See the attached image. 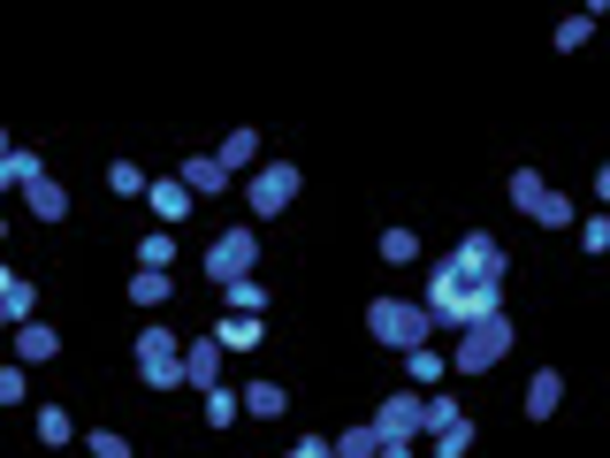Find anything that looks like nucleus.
Segmentation results:
<instances>
[{"mask_svg":"<svg viewBox=\"0 0 610 458\" xmlns=\"http://www.w3.org/2000/svg\"><path fill=\"white\" fill-rule=\"evenodd\" d=\"M504 283L496 276H473V268H458V260H443L436 276H428V328H473V321H488V313H504Z\"/></svg>","mask_w":610,"mask_h":458,"instance_id":"nucleus-1","label":"nucleus"},{"mask_svg":"<svg viewBox=\"0 0 610 458\" xmlns=\"http://www.w3.org/2000/svg\"><path fill=\"white\" fill-rule=\"evenodd\" d=\"M511 344H519V336H511V321H504V313H488V321H473V328H465V344L451 351V367H458V375H488Z\"/></svg>","mask_w":610,"mask_h":458,"instance_id":"nucleus-2","label":"nucleus"},{"mask_svg":"<svg viewBox=\"0 0 610 458\" xmlns=\"http://www.w3.org/2000/svg\"><path fill=\"white\" fill-rule=\"evenodd\" d=\"M366 328H374L389 351H420V344H428V313L405 305V299H374L366 305Z\"/></svg>","mask_w":610,"mask_h":458,"instance_id":"nucleus-3","label":"nucleus"},{"mask_svg":"<svg viewBox=\"0 0 610 458\" xmlns=\"http://www.w3.org/2000/svg\"><path fill=\"white\" fill-rule=\"evenodd\" d=\"M138 375H146V390H183V336L176 328L138 336Z\"/></svg>","mask_w":610,"mask_h":458,"instance_id":"nucleus-4","label":"nucleus"},{"mask_svg":"<svg viewBox=\"0 0 610 458\" xmlns=\"http://www.w3.org/2000/svg\"><path fill=\"white\" fill-rule=\"evenodd\" d=\"M511 206H519L527 222H542V230H565V222H573V199H565V191H550L534 168H519V176H511Z\"/></svg>","mask_w":610,"mask_h":458,"instance_id":"nucleus-5","label":"nucleus"},{"mask_svg":"<svg viewBox=\"0 0 610 458\" xmlns=\"http://www.w3.org/2000/svg\"><path fill=\"white\" fill-rule=\"evenodd\" d=\"M252 260H260V237H252V230H222V237L206 245V276H214V283L252 276Z\"/></svg>","mask_w":610,"mask_h":458,"instance_id":"nucleus-6","label":"nucleus"},{"mask_svg":"<svg viewBox=\"0 0 610 458\" xmlns=\"http://www.w3.org/2000/svg\"><path fill=\"white\" fill-rule=\"evenodd\" d=\"M420 405H428V398H413V390H405V398H382V413H374L366 428H374L382 444H413V436H420Z\"/></svg>","mask_w":610,"mask_h":458,"instance_id":"nucleus-7","label":"nucleus"},{"mask_svg":"<svg viewBox=\"0 0 610 458\" xmlns=\"http://www.w3.org/2000/svg\"><path fill=\"white\" fill-rule=\"evenodd\" d=\"M291 199H298V168L291 160H275V168L252 176V214H283Z\"/></svg>","mask_w":610,"mask_h":458,"instance_id":"nucleus-8","label":"nucleus"},{"mask_svg":"<svg viewBox=\"0 0 610 458\" xmlns=\"http://www.w3.org/2000/svg\"><path fill=\"white\" fill-rule=\"evenodd\" d=\"M183 382L191 390H222V344L214 336H191L183 344Z\"/></svg>","mask_w":610,"mask_h":458,"instance_id":"nucleus-9","label":"nucleus"},{"mask_svg":"<svg viewBox=\"0 0 610 458\" xmlns=\"http://www.w3.org/2000/svg\"><path fill=\"white\" fill-rule=\"evenodd\" d=\"M176 183H183L191 199H206V191H222V183H229V168H222L214 153H183V176H176Z\"/></svg>","mask_w":610,"mask_h":458,"instance_id":"nucleus-10","label":"nucleus"},{"mask_svg":"<svg viewBox=\"0 0 610 458\" xmlns=\"http://www.w3.org/2000/svg\"><path fill=\"white\" fill-rule=\"evenodd\" d=\"M451 260H458V268H473V276H496V283H504V245H496V237H481V230L458 245Z\"/></svg>","mask_w":610,"mask_h":458,"instance_id":"nucleus-11","label":"nucleus"},{"mask_svg":"<svg viewBox=\"0 0 610 458\" xmlns=\"http://www.w3.org/2000/svg\"><path fill=\"white\" fill-rule=\"evenodd\" d=\"M146 206L160 214V230H176V222L191 214V191H183L176 176H160V183H146Z\"/></svg>","mask_w":610,"mask_h":458,"instance_id":"nucleus-12","label":"nucleus"},{"mask_svg":"<svg viewBox=\"0 0 610 458\" xmlns=\"http://www.w3.org/2000/svg\"><path fill=\"white\" fill-rule=\"evenodd\" d=\"M54 351H61V336H54L46 321H23V328H15V367H38V359H54Z\"/></svg>","mask_w":610,"mask_h":458,"instance_id":"nucleus-13","label":"nucleus"},{"mask_svg":"<svg viewBox=\"0 0 610 458\" xmlns=\"http://www.w3.org/2000/svg\"><path fill=\"white\" fill-rule=\"evenodd\" d=\"M23 206H31L38 222H61V214H69V191H61L54 176H38V183H23Z\"/></svg>","mask_w":610,"mask_h":458,"instance_id":"nucleus-14","label":"nucleus"},{"mask_svg":"<svg viewBox=\"0 0 610 458\" xmlns=\"http://www.w3.org/2000/svg\"><path fill=\"white\" fill-rule=\"evenodd\" d=\"M214 344H222V351H252V344H260V313H229V321L214 328Z\"/></svg>","mask_w":610,"mask_h":458,"instance_id":"nucleus-15","label":"nucleus"},{"mask_svg":"<svg viewBox=\"0 0 610 458\" xmlns=\"http://www.w3.org/2000/svg\"><path fill=\"white\" fill-rule=\"evenodd\" d=\"M557 405H565V382H557V375H550V367H542V375H534V382H527V413H534V421H550V413H557Z\"/></svg>","mask_w":610,"mask_h":458,"instance_id":"nucleus-16","label":"nucleus"},{"mask_svg":"<svg viewBox=\"0 0 610 458\" xmlns=\"http://www.w3.org/2000/svg\"><path fill=\"white\" fill-rule=\"evenodd\" d=\"M31 305H38V283H31V276H15V283L0 291V321H15V328H23V321H31Z\"/></svg>","mask_w":610,"mask_h":458,"instance_id":"nucleus-17","label":"nucleus"},{"mask_svg":"<svg viewBox=\"0 0 610 458\" xmlns=\"http://www.w3.org/2000/svg\"><path fill=\"white\" fill-rule=\"evenodd\" d=\"M283 405H291V398H283L275 382H252V390H245V413H252V421H275Z\"/></svg>","mask_w":610,"mask_h":458,"instance_id":"nucleus-18","label":"nucleus"},{"mask_svg":"<svg viewBox=\"0 0 610 458\" xmlns=\"http://www.w3.org/2000/svg\"><path fill=\"white\" fill-rule=\"evenodd\" d=\"M168 291H176V283H168V268H146V276H131V305H160Z\"/></svg>","mask_w":610,"mask_h":458,"instance_id":"nucleus-19","label":"nucleus"},{"mask_svg":"<svg viewBox=\"0 0 610 458\" xmlns=\"http://www.w3.org/2000/svg\"><path fill=\"white\" fill-rule=\"evenodd\" d=\"M252 153H260V138H252V131H229V138H222V153H214V160H222V168H229V176H237V168H245V160H252Z\"/></svg>","mask_w":610,"mask_h":458,"instance_id":"nucleus-20","label":"nucleus"},{"mask_svg":"<svg viewBox=\"0 0 610 458\" xmlns=\"http://www.w3.org/2000/svg\"><path fill=\"white\" fill-rule=\"evenodd\" d=\"M382 260H389V268L420 260V237H413V230H382Z\"/></svg>","mask_w":610,"mask_h":458,"instance_id":"nucleus-21","label":"nucleus"},{"mask_svg":"<svg viewBox=\"0 0 610 458\" xmlns=\"http://www.w3.org/2000/svg\"><path fill=\"white\" fill-rule=\"evenodd\" d=\"M405 359H413V382H420V390H436V382H443V367H451V359H443V351H428V344H420V351H405Z\"/></svg>","mask_w":610,"mask_h":458,"instance_id":"nucleus-22","label":"nucleus"},{"mask_svg":"<svg viewBox=\"0 0 610 458\" xmlns=\"http://www.w3.org/2000/svg\"><path fill=\"white\" fill-rule=\"evenodd\" d=\"M451 421H465V413H458V398H436V390H428V405H420V428L436 436V428H451Z\"/></svg>","mask_w":610,"mask_h":458,"instance_id":"nucleus-23","label":"nucleus"},{"mask_svg":"<svg viewBox=\"0 0 610 458\" xmlns=\"http://www.w3.org/2000/svg\"><path fill=\"white\" fill-rule=\"evenodd\" d=\"M222 291H229V313H260V305H268V291H260L252 276H237V283H222Z\"/></svg>","mask_w":610,"mask_h":458,"instance_id":"nucleus-24","label":"nucleus"},{"mask_svg":"<svg viewBox=\"0 0 610 458\" xmlns=\"http://www.w3.org/2000/svg\"><path fill=\"white\" fill-rule=\"evenodd\" d=\"M77 428H69V413L61 405H38V444H69Z\"/></svg>","mask_w":610,"mask_h":458,"instance_id":"nucleus-25","label":"nucleus"},{"mask_svg":"<svg viewBox=\"0 0 610 458\" xmlns=\"http://www.w3.org/2000/svg\"><path fill=\"white\" fill-rule=\"evenodd\" d=\"M465 451H473V428H465V421L436 428V458H465Z\"/></svg>","mask_w":610,"mask_h":458,"instance_id":"nucleus-26","label":"nucleus"},{"mask_svg":"<svg viewBox=\"0 0 610 458\" xmlns=\"http://www.w3.org/2000/svg\"><path fill=\"white\" fill-rule=\"evenodd\" d=\"M328 451H336V458H374V451H382V436H374V428H351V436L328 444Z\"/></svg>","mask_w":610,"mask_h":458,"instance_id":"nucleus-27","label":"nucleus"},{"mask_svg":"<svg viewBox=\"0 0 610 458\" xmlns=\"http://www.w3.org/2000/svg\"><path fill=\"white\" fill-rule=\"evenodd\" d=\"M108 191H115V199H138V191H146V176H138L131 160H115V168H108Z\"/></svg>","mask_w":610,"mask_h":458,"instance_id":"nucleus-28","label":"nucleus"},{"mask_svg":"<svg viewBox=\"0 0 610 458\" xmlns=\"http://www.w3.org/2000/svg\"><path fill=\"white\" fill-rule=\"evenodd\" d=\"M138 260H146V268H168V260H176V237H168V230H152L146 245H138Z\"/></svg>","mask_w":610,"mask_h":458,"instance_id":"nucleus-29","label":"nucleus"},{"mask_svg":"<svg viewBox=\"0 0 610 458\" xmlns=\"http://www.w3.org/2000/svg\"><path fill=\"white\" fill-rule=\"evenodd\" d=\"M206 421L229 428V421H237V390H206Z\"/></svg>","mask_w":610,"mask_h":458,"instance_id":"nucleus-30","label":"nucleus"},{"mask_svg":"<svg viewBox=\"0 0 610 458\" xmlns=\"http://www.w3.org/2000/svg\"><path fill=\"white\" fill-rule=\"evenodd\" d=\"M588 31H596V15H573V23L557 31V46H565V54H580V46H588Z\"/></svg>","mask_w":610,"mask_h":458,"instance_id":"nucleus-31","label":"nucleus"},{"mask_svg":"<svg viewBox=\"0 0 610 458\" xmlns=\"http://www.w3.org/2000/svg\"><path fill=\"white\" fill-rule=\"evenodd\" d=\"M84 444H92V458H131V444H123V436H108V428H100V436H84Z\"/></svg>","mask_w":610,"mask_h":458,"instance_id":"nucleus-32","label":"nucleus"},{"mask_svg":"<svg viewBox=\"0 0 610 458\" xmlns=\"http://www.w3.org/2000/svg\"><path fill=\"white\" fill-rule=\"evenodd\" d=\"M580 245H588V253H603V245H610V214H596V222L580 230Z\"/></svg>","mask_w":610,"mask_h":458,"instance_id":"nucleus-33","label":"nucleus"},{"mask_svg":"<svg viewBox=\"0 0 610 458\" xmlns=\"http://www.w3.org/2000/svg\"><path fill=\"white\" fill-rule=\"evenodd\" d=\"M23 398V367H0V405H15Z\"/></svg>","mask_w":610,"mask_h":458,"instance_id":"nucleus-34","label":"nucleus"},{"mask_svg":"<svg viewBox=\"0 0 610 458\" xmlns=\"http://www.w3.org/2000/svg\"><path fill=\"white\" fill-rule=\"evenodd\" d=\"M291 458H336V451H328V444H313V436H305V444H298V451H291Z\"/></svg>","mask_w":610,"mask_h":458,"instance_id":"nucleus-35","label":"nucleus"},{"mask_svg":"<svg viewBox=\"0 0 610 458\" xmlns=\"http://www.w3.org/2000/svg\"><path fill=\"white\" fill-rule=\"evenodd\" d=\"M374 458H413V444H382V451H374Z\"/></svg>","mask_w":610,"mask_h":458,"instance_id":"nucleus-36","label":"nucleus"},{"mask_svg":"<svg viewBox=\"0 0 610 458\" xmlns=\"http://www.w3.org/2000/svg\"><path fill=\"white\" fill-rule=\"evenodd\" d=\"M0 237H8V222H0Z\"/></svg>","mask_w":610,"mask_h":458,"instance_id":"nucleus-37","label":"nucleus"},{"mask_svg":"<svg viewBox=\"0 0 610 458\" xmlns=\"http://www.w3.org/2000/svg\"><path fill=\"white\" fill-rule=\"evenodd\" d=\"M0 153H8V138H0Z\"/></svg>","mask_w":610,"mask_h":458,"instance_id":"nucleus-38","label":"nucleus"}]
</instances>
